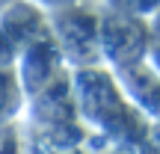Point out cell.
I'll use <instances>...</instances> for the list:
<instances>
[{
    "label": "cell",
    "instance_id": "cell-1",
    "mask_svg": "<svg viewBox=\"0 0 160 154\" xmlns=\"http://www.w3.org/2000/svg\"><path fill=\"white\" fill-rule=\"evenodd\" d=\"M151 36H148V18L113 12L104 6L101 12V53L122 71H131L148 57Z\"/></svg>",
    "mask_w": 160,
    "mask_h": 154
},
{
    "label": "cell",
    "instance_id": "cell-6",
    "mask_svg": "<svg viewBox=\"0 0 160 154\" xmlns=\"http://www.w3.org/2000/svg\"><path fill=\"white\" fill-rule=\"evenodd\" d=\"M36 6H45V9H62V6H71L77 0H33Z\"/></svg>",
    "mask_w": 160,
    "mask_h": 154
},
{
    "label": "cell",
    "instance_id": "cell-7",
    "mask_svg": "<svg viewBox=\"0 0 160 154\" xmlns=\"http://www.w3.org/2000/svg\"><path fill=\"white\" fill-rule=\"evenodd\" d=\"M12 3H18V0H0V12H3V9H9Z\"/></svg>",
    "mask_w": 160,
    "mask_h": 154
},
{
    "label": "cell",
    "instance_id": "cell-3",
    "mask_svg": "<svg viewBox=\"0 0 160 154\" xmlns=\"http://www.w3.org/2000/svg\"><path fill=\"white\" fill-rule=\"evenodd\" d=\"M51 33V21L45 24L42 6L36 3H12L0 12V65L12 62L24 53L36 39Z\"/></svg>",
    "mask_w": 160,
    "mask_h": 154
},
{
    "label": "cell",
    "instance_id": "cell-4",
    "mask_svg": "<svg viewBox=\"0 0 160 154\" xmlns=\"http://www.w3.org/2000/svg\"><path fill=\"white\" fill-rule=\"evenodd\" d=\"M104 6L137 18H151L154 12H160V0H104Z\"/></svg>",
    "mask_w": 160,
    "mask_h": 154
},
{
    "label": "cell",
    "instance_id": "cell-2",
    "mask_svg": "<svg viewBox=\"0 0 160 154\" xmlns=\"http://www.w3.org/2000/svg\"><path fill=\"white\" fill-rule=\"evenodd\" d=\"M48 21L57 30V42L71 62H95L101 57V12L77 0L62 9H51Z\"/></svg>",
    "mask_w": 160,
    "mask_h": 154
},
{
    "label": "cell",
    "instance_id": "cell-5",
    "mask_svg": "<svg viewBox=\"0 0 160 154\" xmlns=\"http://www.w3.org/2000/svg\"><path fill=\"white\" fill-rule=\"evenodd\" d=\"M148 36H151L148 57H151V62H154L157 71H160V12H154V15L148 18Z\"/></svg>",
    "mask_w": 160,
    "mask_h": 154
}]
</instances>
